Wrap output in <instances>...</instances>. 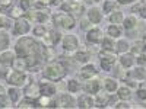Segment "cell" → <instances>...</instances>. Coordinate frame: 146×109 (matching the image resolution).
Instances as JSON below:
<instances>
[{
    "mask_svg": "<svg viewBox=\"0 0 146 109\" xmlns=\"http://www.w3.org/2000/svg\"><path fill=\"white\" fill-rule=\"evenodd\" d=\"M41 47L42 45L38 44L31 36H22V38L18 39L15 53L16 57L25 63V68L35 71L41 66V63L44 61L41 55Z\"/></svg>",
    "mask_w": 146,
    "mask_h": 109,
    "instance_id": "cell-1",
    "label": "cell"
},
{
    "mask_svg": "<svg viewBox=\"0 0 146 109\" xmlns=\"http://www.w3.org/2000/svg\"><path fill=\"white\" fill-rule=\"evenodd\" d=\"M42 74L47 80H51V81H57L60 79H63L66 74V67L62 63H50L48 66H45Z\"/></svg>",
    "mask_w": 146,
    "mask_h": 109,
    "instance_id": "cell-2",
    "label": "cell"
},
{
    "mask_svg": "<svg viewBox=\"0 0 146 109\" xmlns=\"http://www.w3.org/2000/svg\"><path fill=\"white\" fill-rule=\"evenodd\" d=\"M53 22L56 23V26L62 28V29H72L75 26V18L66 13V12H57V13H54Z\"/></svg>",
    "mask_w": 146,
    "mask_h": 109,
    "instance_id": "cell-3",
    "label": "cell"
},
{
    "mask_svg": "<svg viewBox=\"0 0 146 109\" xmlns=\"http://www.w3.org/2000/svg\"><path fill=\"white\" fill-rule=\"evenodd\" d=\"M7 81L12 84V86H16V87H21V86H25V84L28 83V74L27 71H23L21 68H15L9 71L7 74Z\"/></svg>",
    "mask_w": 146,
    "mask_h": 109,
    "instance_id": "cell-4",
    "label": "cell"
},
{
    "mask_svg": "<svg viewBox=\"0 0 146 109\" xmlns=\"http://www.w3.org/2000/svg\"><path fill=\"white\" fill-rule=\"evenodd\" d=\"M62 10H64L66 13L72 16H80L85 12V5L79 0H67L62 5Z\"/></svg>",
    "mask_w": 146,
    "mask_h": 109,
    "instance_id": "cell-5",
    "label": "cell"
},
{
    "mask_svg": "<svg viewBox=\"0 0 146 109\" xmlns=\"http://www.w3.org/2000/svg\"><path fill=\"white\" fill-rule=\"evenodd\" d=\"M50 106L51 108H73L76 105H75V98H73V95L62 93L56 100H51Z\"/></svg>",
    "mask_w": 146,
    "mask_h": 109,
    "instance_id": "cell-6",
    "label": "cell"
},
{
    "mask_svg": "<svg viewBox=\"0 0 146 109\" xmlns=\"http://www.w3.org/2000/svg\"><path fill=\"white\" fill-rule=\"evenodd\" d=\"M100 60H101V67H102V70L110 71V70H111V67H113V64L115 63L117 55H115L113 51H105V50H102L101 54H100Z\"/></svg>",
    "mask_w": 146,
    "mask_h": 109,
    "instance_id": "cell-7",
    "label": "cell"
},
{
    "mask_svg": "<svg viewBox=\"0 0 146 109\" xmlns=\"http://www.w3.org/2000/svg\"><path fill=\"white\" fill-rule=\"evenodd\" d=\"M62 47H63L64 51H70V53L76 51L79 48V38L76 35H72V33L64 35L63 39H62Z\"/></svg>",
    "mask_w": 146,
    "mask_h": 109,
    "instance_id": "cell-8",
    "label": "cell"
},
{
    "mask_svg": "<svg viewBox=\"0 0 146 109\" xmlns=\"http://www.w3.org/2000/svg\"><path fill=\"white\" fill-rule=\"evenodd\" d=\"M12 31H13V35H25L31 31V22L27 19V18H19L16 22L13 28H12Z\"/></svg>",
    "mask_w": 146,
    "mask_h": 109,
    "instance_id": "cell-9",
    "label": "cell"
},
{
    "mask_svg": "<svg viewBox=\"0 0 146 109\" xmlns=\"http://www.w3.org/2000/svg\"><path fill=\"white\" fill-rule=\"evenodd\" d=\"M41 39H42L44 45H47V47H53V45H57L60 41H62V33H60L58 31L50 29V31H47V33L42 36Z\"/></svg>",
    "mask_w": 146,
    "mask_h": 109,
    "instance_id": "cell-10",
    "label": "cell"
},
{
    "mask_svg": "<svg viewBox=\"0 0 146 109\" xmlns=\"http://www.w3.org/2000/svg\"><path fill=\"white\" fill-rule=\"evenodd\" d=\"M40 90H41V95L44 96H54L57 93V87H56V84L50 80V81H41L40 83Z\"/></svg>",
    "mask_w": 146,
    "mask_h": 109,
    "instance_id": "cell-11",
    "label": "cell"
},
{
    "mask_svg": "<svg viewBox=\"0 0 146 109\" xmlns=\"http://www.w3.org/2000/svg\"><path fill=\"white\" fill-rule=\"evenodd\" d=\"M15 60H16V53L13 51H2V55H0V63H2V66L5 67H12L15 64Z\"/></svg>",
    "mask_w": 146,
    "mask_h": 109,
    "instance_id": "cell-12",
    "label": "cell"
},
{
    "mask_svg": "<svg viewBox=\"0 0 146 109\" xmlns=\"http://www.w3.org/2000/svg\"><path fill=\"white\" fill-rule=\"evenodd\" d=\"M25 96L29 99H38L41 96V90H40V84L38 83H29L27 89H25Z\"/></svg>",
    "mask_w": 146,
    "mask_h": 109,
    "instance_id": "cell-13",
    "label": "cell"
},
{
    "mask_svg": "<svg viewBox=\"0 0 146 109\" xmlns=\"http://www.w3.org/2000/svg\"><path fill=\"white\" fill-rule=\"evenodd\" d=\"M104 38V35H102V31L100 28H91L88 31V35H86V39L91 42V44H98L101 42Z\"/></svg>",
    "mask_w": 146,
    "mask_h": 109,
    "instance_id": "cell-14",
    "label": "cell"
},
{
    "mask_svg": "<svg viewBox=\"0 0 146 109\" xmlns=\"http://www.w3.org/2000/svg\"><path fill=\"white\" fill-rule=\"evenodd\" d=\"M79 74H80V77H82V79L89 80V79L95 77V74H96V67H95L94 64H85V66L80 68Z\"/></svg>",
    "mask_w": 146,
    "mask_h": 109,
    "instance_id": "cell-15",
    "label": "cell"
},
{
    "mask_svg": "<svg viewBox=\"0 0 146 109\" xmlns=\"http://www.w3.org/2000/svg\"><path fill=\"white\" fill-rule=\"evenodd\" d=\"M85 90H86V93H89V95H96L100 90H101V83H100V80L98 79H89L88 80V83L85 84Z\"/></svg>",
    "mask_w": 146,
    "mask_h": 109,
    "instance_id": "cell-16",
    "label": "cell"
},
{
    "mask_svg": "<svg viewBox=\"0 0 146 109\" xmlns=\"http://www.w3.org/2000/svg\"><path fill=\"white\" fill-rule=\"evenodd\" d=\"M78 106L79 108H94L95 106V100L92 98V95H82L80 98L78 99Z\"/></svg>",
    "mask_w": 146,
    "mask_h": 109,
    "instance_id": "cell-17",
    "label": "cell"
},
{
    "mask_svg": "<svg viewBox=\"0 0 146 109\" xmlns=\"http://www.w3.org/2000/svg\"><path fill=\"white\" fill-rule=\"evenodd\" d=\"M120 64L123 68H129L135 64V55L131 53H123L120 55Z\"/></svg>",
    "mask_w": 146,
    "mask_h": 109,
    "instance_id": "cell-18",
    "label": "cell"
},
{
    "mask_svg": "<svg viewBox=\"0 0 146 109\" xmlns=\"http://www.w3.org/2000/svg\"><path fill=\"white\" fill-rule=\"evenodd\" d=\"M88 19L94 23H100L101 20H102V13L100 12V9L98 7H89L88 9Z\"/></svg>",
    "mask_w": 146,
    "mask_h": 109,
    "instance_id": "cell-19",
    "label": "cell"
},
{
    "mask_svg": "<svg viewBox=\"0 0 146 109\" xmlns=\"http://www.w3.org/2000/svg\"><path fill=\"white\" fill-rule=\"evenodd\" d=\"M137 23H139V19L136 15H130L129 18H126L123 20V26L126 31H131V29H135L137 26Z\"/></svg>",
    "mask_w": 146,
    "mask_h": 109,
    "instance_id": "cell-20",
    "label": "cell"
},
{
    "mask_svg": "<svg viewBox=\"0 0 146 109\" xmlns=\"http://www.w3.org/2000/svg\"><path fill=\"white\" fill-rule=\"evenodd\" d=\"M108 20L113 23V25H118V23H121L124 20V15H123V12H120V10H115L113 12V13H110L108 15Z\"/></svg>",
    "mask_w": 146,
    "mask_h": 109,
    "instance_id": "cell-21",
    "label": "cell"
},
{
    "mask_svg": "<svg viewBox=\"0 0 146 109\" xmlns=\"http://www.w3.org/2000/svg\"><path fill=\"white\" fill-rule=\"evenodd\" d=\"M10 44V36L6 31L0 29V51H5Z\"/></svg>",
    "mask_w": 146,
    "mask_h": 109,
    "instance_id": "cell-22",
    "label": "cell"
},
{
    "mask_svg": "<svg viewBox=\"0 0 146 109\" xmlns=\"http://www.w3.org/2000/svg\"><path fill=\"white\" fill-rule=\"evenodd\" d=\"M107 33H108V36H111L114 39V38H120V36L123 35V31H121V28L118 25H113L111 23V25L107 28Z\"/></svg>",
    "mask_w": 146,
    "mask_h": 109,
    "instance_id": "cell-23",
    "label": "cell"
},
{
    "mask_svg": "<svg viewBox=\"0 0 146 109\" xmlns=\"http://www.w3.org/2000/svg\"><path fill=\"white\" fill-rule=\"evenodd\" d=\"M115 92H117V96H118L121 100H129V99L131 98V90H130L127 86H121V87H118Z\"/></svg>",
    "mask_w": 146,
    "mask_h": 109,
    "instance_id": "cell-24",
    "label": "cell"
},
{
    "mask_svg": "<svg viewBox=\"0 0 146 109\" xmlns=\"http://www.w3.org/2000/svg\"><path fill=\"white\" fill-rule=\"evenodd\" d=\"M104 87L108 93H113L118 89V83H117L115 79H105L104 80Z\"/></svg>",
    "mask_w": 146,
    "mask_h": 109,
    "instance_id": "cell-25",
    "label": "cell"
},
{
    "mask_svg": "<svg viewBox=\"0 0 146 109\" xmlns=\"http://www.w3.org/2000/svg\"><path fill=\"white\" fill-rule=\"evenodd\" d=\"M5 10L9 12V16H10V18H18V19H19V18L23 16V9H22L21 6H19V7H18V6H9V7H6Z\"/></svg>",
    "mask_w": 146,
    "mask_h": 109,
    "instance_id": "cell-26",
    "label": "cell"
},
{
    "mask_svg": "<svg viewBox=\"0 0 146 109\" xmlns=\"http://www.w3.org/2000/svg\"><path fill=\"white\" fill-rule=\"evenodd\" d=\"M95 106H107L108 105V95L107 93H96L95 95Z\"/></svg>",
    "mask_w": 146,
    "mask_h": 109,
    "instance_id": "cell-27",
    "label": "cell"
},
{
    "mask_svg": "<svg viewBox=\"0 0 146 109\" xmlns=\"http://www.w3.org/2000/svg\"><path fill=\"white\" fill-rule=\"evenodd\" d=\"M118 9V2H115V0H107V2L104 3V12L108 15V13H113V12H115Z\"/></svg>",
    "mask_w": 146,
    "mask_h": 109,
    "instance_id": "cell-28",
    "label": "cell"
},
{
    "mask_svg": "<svg viewBox=\"0 0 146 109\" xmlns=\"http://www.w3.org/2000/svg\"><path fill=\"white\" fill-rule=\"evenodd\" d=\"M7 93H9V99H10V102H13V103L19 102V99H21V90H19L16 86L10 87V89L7 90Z\"/></svg>",
    "mask_w": 146,
    "mask_h": 109,
    "instance_id": "cell-29",
    "label": "cell"
},
{
    "mask_svg": "<svg viewBox=\"0 0 146 109\" xmlns=\"http://www.w3.org/2000/svg\"><path fill=\"white\" fill-rule=\"evenodd\" d=\"M67 90H69L70 93H78V92L82 90V86H80V83H79L78 80L72 79V80L67 81Z\"/></svg>",
    "mask_w": 146,
    "mask_h": 109,
    "instance_id": "cell-30",
    "label": "cell"
},
{
    "mask_svg": "<svg viewBox=\"0 0 146 109\" xmlns=\"http://www.w3.org/2000/svg\"><path fill=\"white\" fill-rule=\"evenodd\" d=\"M75 58H76V61H79V63H86L88 60L91 58V55H89V53H88V51H85V50H80V51H78V50H76Z\"/></svg>",
    "mask_w": 146,
    "mask_h": 109,
    "instance_id": "cell-31",
    "label": "cell"
},
{
    "mask_svg": "<svg viewBox=\"0 0 146 109\" xmlns=\"http://www.w3.org/2000/svg\"><path fill=\"white\" fill-rule=\"evenodd\" d=\"M32 31H34V35L36 36V38H42V36L47 33L48 29H47V26L44 25V23H38V25H36Z\"/></svg>",
    "mask_w": 146,
    "mask_h": 109,
    "instance_id": "cell-32",
    "label": "cell"
},
{
    "mask_svg": "<svg viewBox=\"0 0 146 109\" xmlns=\"http://www.w3.org/2000/svg\"><path fill=\"white\" fill-rule=\"evenodd\" d=\"M102 50L105 51H113V48H114V41L111 36H107V38H102Z\"/></svg>",
    "mask_w": 146,
    "mask_h": 109,
    "instance_id": "cell-33",
    "label": "cell"
},
{
    "mask_svg": "<svg viewBox=\"0 0 146 109\" xmlns=\"http://www.w3.org/2000/svg\"><path fill=\"white\" fill-rule=\"evenodd\" d=\"M133 77L137 79V80L146 79V70H145L143 67H136L135 70H133Z\"/></svg>",
    "mask_w": 146,
    "mask_h": 109,
    "instance_id": "cell-34",
    "label": "cell"
},
{
    "mask_svg": "<svg viewBox=\"0 0 146 109\" xmlns=\"http://www.w3.org/2000/svg\"><path fill=\"white\" fill-rule=\"evenodd\" d=\"M142 53H143V41H137V42L135 44V47L131 48V54L135 55V57H136V55L139 57Z\"/></svg>",
    "mask_w": 146,
    "mask_h": 109,
    "instance_id": "cell-35",
    "label": "cell"
},
{
    "mask_svg": "<svg viewBox=\"0 0 146 109\" xmlns=\"http://www.w3.org/2000/svg\"><path fill=\"white\" fill-rule=\"evenodd\" d=\"M129 48H130V45H129V42H127L126 39H120V41L117 42V50H118L121 54H123V53H127Z\"/></svg>",
    "mask_w": 146,
    "mask_h": 109,
    "instance_id": "cell-36",
    "label": "cell"
},
{
    "mask_svg": "<svg viewBox=\"0 0 146 109\" xmlns=\"http://www.w3.org/2000/svg\"><path fill=\"white\" fill-rule=\"evenodd\" d=\"M10 106V99L5 93H0V108H9Z\"/></svg>",
    "mask_w": 146,
    "mask_h": 109,
    "instance_id": "cell-37",
    "label": "cell"
},
{
    "mask_svg": "<svg viewBox=\"0 0 146 109\" xmlns=\"http://www.w3.org/2000/svg\"><path fill=\"white\" fill-rule=\"evenodd\" d=\"M35 0H19V6L23 9V10H29L31 6L34 5Z\"/></svg>",
    "mask_w": 146,
    "mask_h": 109,
    "instance_id": "cell-38",
    "label": "cell"
},
{
    "mask_svg": "<svg viewBox=\"0 0 146 109\" xmlns=\"http://www.w3.org/2000/svg\"><path fill=\"white\" fill-rule=\"evenodd\" d=\"M94 26V23L89 20V19H82V22H80V28L85 31V29H89V28H92Z\"/></svg>",
    "mask_w": 146,
    "mask_h": 109,
    "instance_id": "cell-39",
    "label": "cell"
},
{
    "mask_svg": "<svg viewBox=\"0 0 146 109\" xmlns=\"http://www.w3.org/2000/svg\"><path fill=\"white\" fill-rule=\"evenodd\" d=\"M137 96H139V99L146 100V86H140V87H139V90H137Z\"/></svg>",
    "mask_w": 146,
    "mask_h": 109,
    "instance_id": "cell-40",
    "label": "cell"
},
{
    "mask_svg": "<svg viewBox=\"0 0 146 109\" xmlns=\"http://www.w3.org/2000/svg\"><path fill=\"white\" fill-rule=\"evenodd\" d=\"M12 3H13V0H0V7L5 10L6 7L12 6Z\"/></svg>",
    "mask_w": 146,
    "mask_h": 109,
    "instance_id": "cell-41",
    "label": "cell"
},
{
    "mask_svg": "<svg viewBox=\"0 0 146 109\" xmlns=\"http://www.w3.org/2000/svg\"><path fill=\"white\" fill-rule=\"evenodd\" d=\"M114 108H131V105L127 100H124V102H118L117 105H114Z\"/></svg>",
    "mask_w": 146,
    "mask_h": 109,
    "instance_id": "cell-42",
    "label": "cell"
},
{
    "mask_svg": "<svg viewBox=\"0 0 146 109\" xmlns=\"http://www.w3.org/2000/svg\"><path fill=\"white\" fill-rule=\"evenodd\" d=\"M51 5V0H38V6H50Z\"/></svg>",
    "mask_w": 146,
    "mask_h": 109,
    "instance_id": "cell-43",
    "label": "cell"
},
{
    "mask_svg": "<svg viewBox=\"0 0 146 109\" xmlns=\"http://www.w3.org/2000/svg\"><path fill=\"white\" fill-rule=\"evenodd\" d=\"M5 22H7V20H6V18L0 15V29H2V28H3L5 25H7V23H5Z\"/></svg>",
    "mask_w": 146,
    "mask_h": 109,
    "instance_id": "cell-44",
    "label": "cell"
},
{
    "mask_svg": "<svg viewBox=\"0 0 146 109\" xmlns=\"http://www.w3.org/2000/svg\"><path fill=\"white\" fill-rule=\"evenodd\" d=\"M7 74H9V71L6 68H0V77H7Z\"/></svg>",
    "mask_w": 146,
    "mask_h": 109,
    "instance_id": "cell-45",
    "label": "cell"
},
{
    "mask_svg": "<svg viewBox=\"0 0 146 109\" xmlns=\"http://www.w3.org/2000/svg\"><path fill=\"white\" fill-rule=\"evenodd\" d=\"M127 81V86H131V87H136L137 86V83L135 80H126Z\"/></svg>",
    "mask_w": 146,
    "mask_h": 109,
    "instance_id": "cell-46",
    "label": "cell"
},
{
    "mask_svg": "<svg viewBox=\"0 0 146 109\" xmlns=\"http://www.w3.org/2000/svg\"><path fill=\"white\" fill-rule=\"evenodd\" d=\"M51 5H62V0H51Z\"/></svg>",
    "mask_w": 146,
    "mask_h": 109,
    "instance_id": "cell-47",
    "label": "cell"
},
{
    "mask_svg": "<svg viewBox=\"0 0 146 109\" xmlns=\"http://www.w3.org/2000/svg\"><path fill=\"white\" fill-rule=\"evenodd\" d=\"M6 90H5V87H3V84H0V93H5Z\"/></svg>",
    "mask_w": 146,
    "mask_h": 109,
    "instance_id": "cell-48",
    "label": "cell"
},
{
    "mask_svg": "<svg viewBox=\"0 0 146 109\" xmlns=\"http://www.w3.org/2000/svg\"><path fill=\"white\" fill-rule=\"evenodd\" d=\"M120 3H129V2H131V0H118Z\"/></svg>",
    "mask_w": 146,
    "mask_h": 109,
    "instance_id": "cell-49",
    "label": "cell"
},
{
    "mask_svg": "<svg viewBox=\"0 0 146 109\" xmlns=\"http://www.w3.org/2000/svg\"><path fill=\"white\" fill-rule=\"evenodd\" d=\"M142 57H143V58L146 60V53H142Z\"/></svg>",
    "mask_w": 146,
    "mask_h": 109,
    "instance_id": "cell-50",
    "label": "cell"
},
{
    "mask_svg": "<svg viewBox=\"0 0 146 109\" xmlns=\"http://www.w3.org/2000/svg\"><path fill=\"white\" fill-rule=\"evenodd\" d=\"M143 45L146 47V36H145V39H143Z\"/></svg>",
    "mask_w": 146,
    "mask_h": 109,
    "instance_id": "cell-51",
    "label": "cell"
},
{
    "mask_svg": "<svg viewBox=\"0 0 146 109\" xmlns=\"http://www.w3.org/2000/svg\"><path fill=\"white\" fill-rule=\"evenodd\" d=\"M143 108H146V100H143Z\"/></svg>",
    "mask_w": 146,
    "mask_h": 109,
    "instance_id": "cell-52",
    "label": "cell"
},
{
    "mask_svg": "<svg viewBox=\"0 0 146 109\" xmlns=\"http://www.w3.org/2000/svg\"><path fill=\"white\" fill-rule=\"evenodd\" d=\"M94 2H96V3H98V2H101V0H94Z\"/></svg>",
    "mask_w": 146,
    "mask_h": 109,
    "instance_id": "cell-53",
    "label": "cell"
}]
</instances>
